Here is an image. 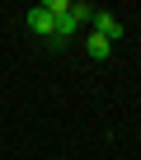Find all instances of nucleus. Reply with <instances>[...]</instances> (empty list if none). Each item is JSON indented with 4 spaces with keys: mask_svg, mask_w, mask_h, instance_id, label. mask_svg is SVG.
Instances as JSON below:
<instances>
[{
    "mask_svg": "<svg viewBox=\"0 0 141 160\" xmlns=\"http://www.w3.org/2000/svg\"><path fill=\"white\" fill-rule=\"evenodd\" d=\"M28 28L42 33V38H56V14H52L47 5H33V10H28Z\"/></svg>",
    "mask_w": 141,
    "mask_h": 160,
    "instance_id": "3",
    "label": "nucleus"
},
{
    "mask_svg": "<svg viewBox=\"0 0 141 160\" xmlns=\"http://www.w3.org/2000/svg\"><path fill=\"white\" fill-rule=\"evenodd\" d=\"M90 19H94V33H99L104 42H118V38H122V19H118V14H108V10H94Z\"/></svg>",
    "mask_w": 141,
    "mask_h": 160,
    "instance_id": "2",
    "label": "nucleus"
},
{
    "mask_svg": "<svg viewBox=\"0 0 141 160\" xmlns=\"http://www.w3.org/2000/svg\"><path fill=\"white\" fill-rule=\"evenodd\" d=\"M85 52H90L94 61H108V57H113V42H104L99 33H90V38H85Z\"/></svg>",
    "mask_w": 141,
    "mask_h": 160,
    "instance_id": "4",
    "label": "nucleus"
},
{
    "mask_svg": "<svg viewBox=\"0 0 141 160\" xmlns=\"http://www.w3.org/2000/svg\"><path fill=\"white\" fill-rule=\"evenodd\" d=\"M47 10L56 14V38H70V33L94 14V5H80V0H47Z\"/></svg>",
    "mask_w": 141,
    "mask_h": 160,
    "instance_id": "1",
    "label": "nucleus"
}]
</instances>
